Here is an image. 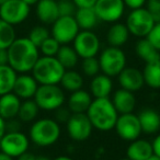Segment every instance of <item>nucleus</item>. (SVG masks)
Returning <instances> with one entry per match:
<instances>
[{
    "label": "nucleus",
    "mask_w": 160,
    "mask_h": 160,
    "mask_svg": "<svg viewBox=\"0 0 160 160\" xmlns=\"http://www.w3.org/2000/svg\"><path fill=\"white\" fill-rule=\"evenodd\" d=\"M40 58V49L29 38H17L8 48V65L18 73L31 72Z\"/></svg>",
    "instance_id": "obj_1"
},
{
    "label": "nucleus",
    "mask_w": 160,
    "mask_h": 160,
    "mask_svg": "<svg viewBox=\"0 0 160 160\" xmlns=\"http://www.w3.org/2000/svg\"><path fill=\"white\" fill-rule=\"evenodd\" d=\"M86 114L93 129L100 132H110L114 129L120 115L110 98H93Z\"/></svg>",
    "instance_id": "obj_2"
},
{
    "label": "nucleus",
    "mask_w": 160,
    "mask_h": 160,
    "mask_svg": "<svg viewBox=\"0 0 160 160\" xmlns=\"http://www.w3.org/2000/svg\"><path fill=\"white\" fill-rule=\"evenodd\" d=\"M62 135V127L55 118H43L35 120L29 131L30 142L38 147L55 145Z\"/></svg>",
    "instance_id": "obj_3"
},
{
    "label": "nucleus",
    "mask_w": 160,
    "mask_h": 160,
    "mask_svg": "<svg viewBox=\"0 0 160 160\" xmlns=\"http://www.w3.org/2000/svg\"><path fill=\"white\" fill-rule=\"evenodd\" d=\"M65 71L55 56H40L31 72L38 85H59Z\"/></svg>",
    "instance_id": "obj_4"
},
{
    "label": "nucleus",
    "mask_w": 160,
    "mask_h": 160,
    "mask_svg": "<svg viewBox=\"0 0 160 160\" xmlns=\"http://www.w3.org/2000/svg\"><path fill=\"white\" fill-rule=\"evenodd\" d=\"M33 100L40 110L52 112L64 107L66 94L59 85H40Z\"/></svg>",
    "instance_id": "obj_5"
},
{
    "label": "nucleus",
    "mask_w": 160,
    "mask_h": 160,
    "mask_svg": "<svg viewBox=\"0 0 160 160\" xmlns=\"http://www.w3.org/2000/svg\"><path fill=\"white\" fill-rule=\"evenodd\" d=\"M98 59L101 72L111 78L118 77L127 65L126 55L121 47H107L100 53Z\"/></svg>",
    "instance_id": "obj_6"
},
{
    "label": "nucleus",
    "mask_w": 160,
    "mask_h": 160,
    "mask_svg": "<svg viewBox=\"0 0 160 160\" xmlns=\"http://www.w3.org/2000/svg\"><path fill=\"white\" fill-rule=\"evenodd\" d=\"M155 23L156 21L152 14L146 8H139L129 12L125 25L128 29L129 34L138 38H147Z\"/></svg>",
    "instance_id": "obj_7"
},
{
    "label": "nucleus",
    "mask_w": 160,
    "mask_h": 160,
    "mask_svg": "<svg viewBox=\"0 0 160 160\" xmlns=\"http://www.w3.org/2000/svg\"><path fill=\"white\" fill-rule=\"evenodd\" d=\"M72 43L73 49L81 59L97 57L100 53V38L92 30H80Z\"/></svg>",
    "instance_id": "obj_8"
},
{
    "label": "nucleus",
    "mask_w": 160,
    "mask_h": 160,
    "mask_svg": "<svg viewBox=\"0 0 160 160\" xmlns=\"http://www.w3.org/2000/svg\"><path fill=\"white\" fill-rule=\"evenodd\" d=\"M30 138L21 131L7 132L0 139V151L12 158H18L29 150Z\"/></svg>",
    "instance_id": "obj_9"
},
{
    "label": "nucleus",
    "mask_w": 160,
    "mask_h": 160,
    "mask_svg": "<svg viewBox=\"0 0 160 160\" xmlns=\"http://www.w3.org/2000/svg\"><path fill=\"white\" fill-rule=\"evenodd\" d=\"M80 28L75 17H59L52 24L51 36H53L60 45H67L72 43Z\"/></svg>",
    "instance_id": "obj_10"
},
{
    "label": "nucleus",
    "mask_w": 160,
    "mask_h": 160,
    "mask_svg": "<svg viewBox=\"0 0 160 160\" xmlns=\"http://www.w3.org/2000/svg\"><path fill=\"white\" fill-rule=\"evenodd\" d=\"M66 131L70 139L79 142L89 139L93 126L86 113H71L66 122Z\"/></svg>",
    "instance_id": "obj_11"
},
{
    "label": "nucleus",
    "mask_w": 160,
    "mask_h": 160,
    "mask_svg": "<svg viewBox=\"0 0 160 160\" xmlns=\"http://www.w3.org/2000/svg\"><path fill=\"white\" fill-rule=\"evenodd\" d=\"M115 129L118 136L125 142H133L140 137L142 134L138 115L133 113L120 114L115 124Z\"/></svg>",
    "instance_id": "obj_12"
},
{
    "label": "nucleus",
    "mask_w": 160,
    "mask_h": 160,
    "mask_svg": "<svg viewBox=\"0 0 160 160\" xmlns=\"http://www.w3.org/2000/svg\"><path fill=\"white\" fill-rule=\"evenodd\" d=\"M29 14L30 6L22 0H7L0 5V19L13 27L24 22Z\"/></svg>",
    "instance_id": "obj_13"
},
{
    "label": "nucleus",
    "mask_w": 160,
    "mask_h": 160,
    "mask_svg": "<svg viewBox=\"0 0 160 160\" xmlns=\"http://www.w3.org/2000/svg\"><path fill=\"white\" fill-rule=\"evenodd\" d=\"M93 9L100 21L115 23L124 14L125 5L123 0H97Z\"/></svg>",
    "instance_id": "obj_14"
},
{
    "label": "nucleus",
    "mask_w": 160,
    "mask_h": 160,
    "mask_svg": "<svg viewBox=\"0 0 160 160\" xmlns=\"http://www.w3.org/2000/svg\"><path fill=\"white\" fill-rule=\"evenodd\" d=\"M121 88L131 92H137L145 86L142 71L135 67H125L118 76Z\"/></svg>",
    "instance_id": "obj_15"
},
{
    "label": "nucleus",
    "mask_w": 160,
    "mask_h": 160,
    "mask_svg": "<svg viewBox=\"0 0 160 160\" xmlns=\"http://www.w3.org/2000/svg\"><path fill=\"white\" fill-rule=\"evenodd\" d=\"M38 86H40L38 82L32 75L20 73L17 76L12 92L16 96H18L21 100H29V99L34 98Z\"/></svg>",
    "instance_id": "obj_16"
},
{
    "label": "nucleus",
    "mask_w": 160,
    "mask_h": 160,
    "mask_svg": "<svg viewBox=\"0 0 160 160\" xmlns=\"http://www.w3.org/2000/svg\"><path fill=\"white\" fill-rule=\"evenodd\" d=\"M111 101L118 114L133 113L136 108V103H137L135 93L123 89V88H120L114 91Z\"/></svg>",
    "instance_id": "obj_17"
},
{
    "label": "nucleus",
    "mask_w": 160,
    "mask_h": 160,
    "mask_svg": "<svg viewBox=\"0 0 160 160\" xmlns=\"http://www.w3.org/2000/svg\"><path fill=\"white\" fill-rule=\"evenodd\" d=\"M92 98L91 93L87 90L80 89L70 93L67 99V108L71 113H86L91 104Z\"/></svg>",
    "instance_id": "obj_18"
},
{
    "label": "nucleus",
    "mask_w": 160,
    "mask_h": 160,
    "mask_svg": "<svg viewBox=\"0 0 160 160\" xmlns=\"http://www.w3.org/2000/svg\"><path fill=\"white\" fill-rule=\"evenodd\" d=\"M36 17L43 24H53L58 18V5L56 0H40L36 3Z\"/></svg>",
    "instance_id": "obj_19"
},
{
    "label": "nucleus",
    "mask_w": 160,
    "mask_h": 160,
    "mask_svg": "<svg viewBox=\"0 0 160 160\" xmlns=\"http://www.w3.org/2000/svg\"><path fill=\"white\" fill-rule=\"evenodd\" d=\"M137 115L144 134L152 135L160 131V113L155 109L146 108L142 110Z\"/></svg>",
    "instance_id": "obj_20"
},
{
    "label": "nucleus",
    "mask_w": 160,
    "mask_h": 160,
    "mask_svg": "<svg viewBox=\"0 0 160 160\" xmlns=\"http://www.w3.org/2000/svg\"><path fill=\"white\" fill-rule=\"evenodd\" d=\"M113 91V80L104 73L92 77L90 82V93L92 98H110Z\"/></svg>",
    "instance_id": "obj_21"
},
{
    "label": "nucleus",
    "mask_w": 160,
    "mask_h": 160,
    "mask_svg": "<svg viewBox=\"0 0 160 160\" xmlns=\"http://www.w3.org/2000/svg\"><path fill=\"white\" fill-rule=\"evenodd\" d=\"M21 102V99L13 92L0 96V116L6 121L18 118Z\"/></svg>",
    "instance_id": "obj_22"
},
{
    "label": "nucleus",
    "mask_w": 160,
    "mask_h": 160,
    "mask_svg": "<svg viewBox=\"0 0 160 160\" xmlns=\"http://www.w3.org/2000/svg\"><path fill=\"white\" fill-rule=\"evenodd\" d=\"M152 155L151 142L140 137L129 142L126 148V157L131 160H147Z\"/></svg>",
    "instance_id": "obj_23"
},
{
    "label": "nucleus",
    "mask_w": 160,
    "mask_h": 160,
    "mask_svg": "<svg viewBox=\"0 0 160 160\" xmlns=\"http://www.w3.org/2000/svg\"><path fill=\"white\" fill-rule=\"evenodd\" d=\"M129 32L128 29L123 23L115 22L111 25L107 33V41L110 46L114 47H121L128 41L129 38Z\"/></svg>",
    "instance_id": "obj_24"
},
{
    "label": "nucleus",
    "mask_w": 160,
    "mask_h": 160,
    "mask_svg": "<svg viewBox=\"0 0 160 160\" xmlns=\"http://www.w3.org/2000/svg\"><path fill=\"white\" fill-rule=\"evenodd\" d=\"M73 17H75L80 30L94 29L100 21L93 8H77V11Z\"/></svg>",
    "instance_id": "obj_25"
},
{
    "label": "nucleus",
    "mask_w": 160,
    "mask_h": 160,
    "mask_svg": "<svg viewBox=\"0 0 160 160\" xmlns=\"http://www.w3.org/2000/svg\"><path fill=\"white\" fill-rule=\"evenodd\" d=\"M135 52L138 57L145 62V64L160 59V52L146 38L138 40L135 46Z\"/></svg>",
    "instance_id": "obj_26"
},
{
    "label": "nucleus",
    "mask_w": 160,
    "mask_h": 160,
    "mask_svg": "<svg viewBox=\"0 0 160 160\" xmlns=\"http://www.w3.org/2000/svg\"><path fill=\"white\" fill-rule=\"evenodd\" d=\"M142 71L145 85L153 90L160 89V59L146 62Z\"/></svg>",
    "instance_id": "obj_27"
},
{
    "label": "nucleus",
    "mask_w": 160,
    "mask_h": 160,
    "mask_svg": "<svg viewBox=\"0 0 160 160\" xmlns=\"http://www.w3.org/2000/svg\"><path fill=\"white\" fill-rule=\"evenodd\" d=\"M83 77L80 72L73 69H67L60 80L59 86L64 89V91L73 92L77 90L82 89L83 87Z\"/></svg>",
    "instance_id": "obj_28"
},
{
    "label": "nucleus",
    "mask_w": 160,
    "mask_h": 160,
    "mask_svg": "<svg viewBox=\"0 0 160 160\" xmlns=\"http://www.w3.org/2000/svg\"><path fill=\"white\" fill-rule=\"evenodd\" d=\"M17 76L18 72L9 65H0V96L12 92Z\"/></svg>",
    "instance_id": "obj_29"
},
{
    "label": "nucleus",
    "mask_w": 160,
    "mask_h": 160,
    "mask_svg": "<svg viewBox=\"0 0 160 160\" xmlns=\"http://www.w3.org/2000/svg\"><path fill=\"white\" fill-rule=\"evenodd\" d=\"M58 59V62L64 66V68L66 69H73L77 66L78 62H79V56L76 53V51L73 49L72 46L67 45H62L58 51L57 55L55 56Z\"/></svg>",
    "instance_id": "obj_30"
},
{
    "label": "nucleus",
    "mask_w": 160,
    "mask_h": 160,
    "mask_svg": "<svg viewBox=\"0 0 160 160\" xmlns=\"http://www.w3.org/2000/svg\"><path fill=\"white\" fill-rule=\"evenodd\" d=\"M40 112V108L35 103L33 99H29V100H23L21 102V107L19 110L18 118L20 121L25 123L34 122L36 120Z\"/></svg>",
    "instance_id": "obj_31"
},
{
    "label": "nucleus",
    "mask_w": 160,
    "mask_h": 160,
    "mask_svg": "<svg viewBox=\"0 0 160 160\" xmlns=\"http://www.w3.org/2000/svg\"><path fill=\"white\" fill-rule=\"evenodd\" d=\"M17 38L14 27L0 19V48L8 49Z\"/></svg>",
    "instance_id": "obj_32"
},
{
    "label": "nucleus",
    "mask_w": 160,
    "mask_h": 160,
    "mask_svg": "<svg viewBox=\"0 0 160 160\" xmlns=\"http://www.w3.org/2000/svg\"><path fill=\"white\" fill-rule=\"evenodd\" d=\"M49 36H51V32L48 31L47 28H45L44 25H36V27L32 28L28 38L35 46L40 47L41 44Z\"/></svg>",
    "instance_id": "obj_33"
},
{
    "label": "nucleus",
    "mask_w": 160,
    "mask_h": 160,
    "mask_svg": "<svg viewBox=\"0 0 160 160\" xmlns=\"http://www.w3.org/2000/svg\"><path fill=\"white\" fill-rule=\"evenodd\" d=\"M81 69H82V72L87 77H94L98 73H100L101 71L99 59L97 57L85 58V59H82V62H81Z\"/></svg>",
    "instance_id": "obj_34"
},
{
    "label": "nucleus",
    "mask_w": 160,
    "mask_h": 160,
    "mask_svg": "<svg viewBox=\"0 0 160 160\" xmlns=\"http://www.w3.org/2000/svg\"><path fill=\"white\" fill-rule=\"evenodd\" d=\"M60 46H62V45H60L53 36H49L48 38H46V40L41 44L38 49H40V53L42 54L43 56H56L58 51H59Z\"/></svg>",
    "instance_id": "obj_35"
},
{
    "label": "nucleus",
    "mask_w": 160,
    "mask_h": 160,
    "mask_svg": "<svg viewBox=\"0 0 160 160\" xmlns=\"http://www.w3.org/2000/svg\"><path fill=\"white\" fill-rule=\"evenodd\" d=\"M57 5L59 17H73L77 11V7L72 0H58Z\"/></svg>",
    "instance_id": "obj_36"
},
{
    "label": "nucleus",
    "mask_w": 160,
    "mask_h": 160,
    "mask_svg": "<svg viewBox=\"0 0 160 160\" xmlns=\"http://www.w3.org/2000/svg\"><path fill=\"white\" fill-rule=\"evenodd\" d=\"M146 38L160 52V21L155 23V25Z\"/></svg>",
    "instance_id": "obj_37"
},
{
    "label": "nucleus",
    "mask_w": 160,
    "mask_h": 160,
    "mask_svg": "<svg viewBox=\"0 0 160 160\" xmlns=\"http://www.w3.org/2000/svg\"><path fill=\"white\" fill-rule=\"evenodd\" d=\"M146 9L152 14L156 22L160 21V0H147Z\"/></svg>",
    "instance_id": "obj_38"
},
{
    "label": "nucleus",
    "mask_w": 160,
    "mask_h": 160,
    "mask_svg": "<svg viewBox=\"0 0 160 160\" xmlns=\"http://www.w3.org/2000/svg\"><path fill=\"white\" fill-rule=\"evenodd\" d=\"M71 112L68 110V108H59L55 111V120L57 121L58 123H66L68 121V118H70Z\"/></svg>",
    "instance_id": "obj_39"
},
{
    "label": "nucleus",
    "mask_w": 160,
    "mask_h": 160,
    "mask_svg": "<svg viewBox=\"0 0 160 160\" xmlns=\"http://www.w3.org/2000/svg\"><path fill=\"white\" fill-rule=\"evenodd\" d=\"M123 1H124L125 7L129 8L131 10H134L144 7L147 0H123Z\"/></svg>",
    "instance_id": "obj_40"
},
{
    "label": "nucleus",
    "mask_w": 160,
    "mask_h": 160,
    "mask_svg": "<svg viewBox=\"0 0 160 160\" xmlns=\"http://www.w3.org/2000/svg\"><path fill=\"white\" fill-rule=\"evenodd\" d=\"M77 8H93L97 0H72Z\"/></svg>",
    "instance_id": "obj_41"
},
{
    "label": "nucleus",
    "mask_w": 160,
    "mask_h": 160,
    "mask_svg": "<svg viewBox=\"0 0 160 160\" xmlns=\"http://www.w3.org/2000/svg\"><path fill=\"white\" fill-rule=\"evenodd\" d=\"M151 146H152V152L153 155L160 157V133L155 136L153 140L151 142Z\"/></svg>",
    "instance_id": "obj_42"
},
{
    "label": "nucleus",
    "mask_w": 160,
    "mask_h": 160,
    "mask_svg": "<svg viewBox=\"0 0 160 160\" xmlns=\"http://www.w3.org/2000/svg\"><path fill=\"white\" fill-rule=\"evenodd\" d=\"M0 65H8V49L0 48Z\"/></svg>",
    "instance_id": "obj_43"
},
{
    "label": "nucleus",
    "mask_w": 160,
    "mask_h": 160,
    "mask_svg": "<svg viewBox=\"0 0 160 160\" xmlns=\"http://www.w3.org/2000/svg\"><path fill=\"white\" fill-rule=\"evenodd\" d=\"M7 133V121L0 116V139Z\"/></svg>",
    "instance_id": "obj_44"
},
{
    "label": "nucleus",
    "mask_w": 160,
    "mask_h": 160,
    "mask_svg": "<svg viewBox=\"0 0 160 160\" xmlns=\"http://www.w3.org/2000/svg\"><path fill=\"white\" fill-rule=\"evenodd\" d=\"M36 157H38V156L27 151V152H24L23 155H21L20 157H18V160H36Z\"/></svg>",
    "instance_id": "obj_45"
},
{
    "label": "nucleus",
    "mask_w": 160,
    "mask_h": 160,
    "mask_svg": "<svg viewBox=\"0 0 160 160\" xmlns=\"http://www.w3.org/2000/svg\"><path fill=\"white\" fill-rule=\"evenodd\" d=\"M0 160H13V158L6 155V153L2 152V151H0Z\"/></svg>",
    "instance_id": "obj_46"
},
{
    "label": "nucleus",
    "mask_w": 160,
    "mask_h": 160,
    "mask_svg": "<svg viewBox=\"0 0 160 160\" xmlns=\"http://www.w3.org/2000/svg\"><path fill=\"white\" fill-rule=\"evenodd\" d=\"M53 160H73L71 157L69 156H65V155H62V156H57L56 158H54Z\"/></svg>",
    "instance_id": "obj_47"
},
{
    "label": "nucleus",
    "mask_w": 160,
    "mask_h": 160,
    "mask_svg": "<svg viewBox=\"0 0 160 160\" xmlns=\"http://www.w3.org/2000/svg\"><path fill=\"white\" fill-rule=\"evenodd\" d=\"M22 1H24V2L27 3L28 6H30V7H31V6L36 5V3H38L40 0H22Z\"/></svg>",
    "instance_id": "obj_48"
},
{
    "label": "nucleus",
    "mask_w": 160,
    "mask_h": 160,
    "mask_svg": "<svg viewBox=\"0 0 160 160\" xmlns=\"http://www.w3.org/2000/svg\"><path fill=\"white\" fill-rule=\"evenodd\" d=\"M147 160H160V157H158V156H156V155H152V156H150Z\"/></svg>",
    "instance_id": "obj_49"
},
{
    "label": "nucleus",
    "mask_w": 160,
    "mask_h": 160,
    "mask_svg": "<svg viewBox=\"0 0 160 160\" xmlns=\"http://www.w3.org/2000/svg\"><path fill=\"white\" fill-rule=\"evenodd\" d=\"M36 160H52V159H49V158H47V157H44V156H38Z\"/></svg>",
    "instance_id": "obj_50"
},
{
    "label": "nucleus",
    "mask_w": 160,
    "mask_h": 160,
    "mask_svg": "<svg viewBox=\"0 0 160 160\" xmlns=\"http://www.w3.org/2000/svg\"><path fill=\"white\" fill-rule=\"evenodd\" d=\"M6 1H7V0H0V5H2V3L6 2Z\"/></svg>",
    "instance_id": "obj_51"
},
{
    "label": "nucleus",
    "mask_w": 160,
    "mask_h": 160,
    "mask_svg": "<svg viewBox=\"0 0 160 160\" xmlns=\"http://www.w3.org/2000/svg\"><path fill=\"white\" fill-rule=\"evenodd\" d=\"M120 160H131V159H128L127 157H125V158H122V159H120Z\"/></svg>",
    "instance_id": "obj_52"
}]
</instances>
